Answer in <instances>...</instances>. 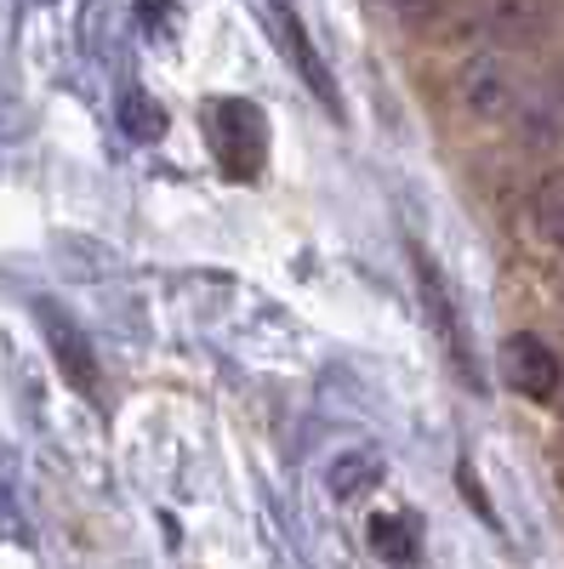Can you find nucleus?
Here are the masks:
<instances>
[{
  "label": "nucleus",
  "mask_w": 564,
  "mask_h": 569,
  "mask_svg": "<svg viewBox=\"0 0 564 569\" xmlns=\"http://www.w3.org/2000/svg\"><path fill=\"white\" fill-rule=\"evenodd\" d=\"M370 541H376V558H394V563L416 558V525L405 512H376L370 518Z\"/></svg>",
  "instance_id": "nucleus-9"
},
{
  "label": "nucleus",
  "mask_w": 564,
  "mask_h": 569,
  "mask_svg": "<svg viewBox=\"0 0 564 569\" xmlns=\"http://www.w3.org/2000/svg\"><path fill=\"white\" fill-rule=\"evenodd\" d=\"M496 365H502V382L525 399H553L558 382H564V365H558L553 342L536 337V330H507Z\"/></svg>",
  "instance_id": "nucleus-4"
},
{
  "label": "nucleus",
  "mask_w": 564,
  "mask_h": 569,
  "mask_svg": "<svg viewBox=\"0 0 564 569\" xmlns=\"http://www.w3.org/2000/svg\"><path fill=\"white\" fill-rule=\"evenodd\" d=\"M410 262H416V284H422V308H428V325H434V337H439V348L451 353V365H456V376L467 388H479L485 376H479V359H474V342H467V325H462V313H456V297H451V284H445V273L434 268V257L422 251V246H410Z\"/></svg>",
  "instance_id": "nucleus-2"
},
{
  "label": "nucleus",
  "mask_w": 564,
  "mask_h": 569,
  "mask_svg": "<svg viewBox=\"0 0 564 569\" xmlns=\"http://www.w3.org/2000/svg\"><path fill=\"white\" fill-rule=\"evenodd\" d=\"M263 18H268V23L279 29V40H286V58H291V63H297L303 74H308L314 98H319L325 109H343V103H337V74L325 69V58L314 52V34H308V23H303V18H297L291 7H268Z\"/></svg>",
  "instance_id": "nucleus-6"
},
{
  "label": "nucleus",
  "mask_w": 564,
  "mask_h": 569,
  "mask_svg": "<svg viewBox=\"0 0 564 569\" xmlns=\"http://www.w3.org/2000/svg\"><path fill=\"white\" fill-rule=\"evenodd\" d=\"M40 330H46V342H52V353H58L69 382L86 388V393L98 388V359H91V342L75 330V319L63 308H52V302H40Z\"/></svg>",
  "instance_id": "nucleus-7"
},
{
  "label": "nucleus",
  "mask_w": 564,
  "mask_h": 569,
  "mask_svg": "<svg viewBox=\"0 0 564 569\" xmlns=\"http://www.w3.org/2000/svg\"><path fill=\"white\" fill-rule=\"evenodd\" d=\"M376 472H383V461H376L370 450H354V456H343V461L332 467V490H337V496H359Z\"/></svg>",
  "instance_id": "nucleus-10"
},
{
  "label": "nucleus",
  "mask_w": 564,
  "mask_h": 569,
  "mask_svg": "<svg viewBox=\"0 0 564 569\" xmlns=\"http://www.w3.org/2000/svg\"><path fill=\"white\" fill-rule=\"evenodd\" d=\"M462 23L479 29L485 40H531L553 23V7L547 0H474Z\"/></svg>",
  "instance_id": "nucleus-5"
},
{
  "label": "nucleus",
  "mask_w": 564,
  "mask_h": 569,
  "mask_svg": "<svg viewBox=\"0 0 564 569\" xmlns=\"http://www.w3.org/2000/svg\"><path fill=\"white\" fill-rule=\"evenodd\" d=\"M456 91H462V109L479 114V120H507L525 98V80L507 69L502 52H467L456 69Z\"/></svg>",
  "instance_id": "nucleus-3"
},
{
  "label": "nucleus",
  "mask_w": 564,
  "mask_h": 569,
  "mask_svg": "<svg viewBox=\"0 0 564 569\" xmlns=\"http://www.w3.org/2000/svg\"><path fill=\"white\" fill-rule=\"evenodd\" d=\"M206 131H211V149L222 160V171L234 182H246L263 171V149H268V120L257 103L246 98H217L206 103Z\"/></svg>",
  "instance_id": "nucleus-1"
},
{
  "label": "nucleus",
  "mask_w": 564,
  "mask_h": 569,
  "mask_svg": "<svg viewBox=\"0 0 564 569\" xmlns=\"http://www.w3.org/2000/svg\"><path fill=\"white\" fill-rule=\"evenodd\" d=\"M531 217H536L542 240L564 251V166H553V171L536 177V188H531Z\"/></svg>",
  "instance_id": "nucleus-8"
}]
</instances>
